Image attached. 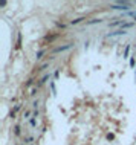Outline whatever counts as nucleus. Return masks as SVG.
I'll return each instance as SVG.
<instances>
[{"mask_svg":"<svg viewBox=\"0 0 136 145\" xmlns=\"http://www.w3.org/2000/svg\"><path fill=\"white\" fill-rule=\"evenodd\" d=\"M110 8L112 9H118V11H127L130 12V8H131V3L130 2H116V3H110Z\"/></svg>","mask_w":136,"mask_h":145,"instance_id":"1","label":"nucleus"},{"mask_svg":"<svg viewBox=\"0 0 136 145\" xmlns=\"http://www.w3.org/2000/svg\"><path fill=\"white\" fill-rule=\"evenodd\" d=\"M129 32L124 31V29H116V31H113V32H109L106 37L107 38H110V37H119V35H127Z\"/></svg>","mask_w":136,"mask_h":145,"instance_id":"2","label":"nucleus"},{"mask_svg":"<svg viewBox=\"0 0 136 145\" xmlns=\"http://www.w3.org/2000/svg\"><path fill=\"white\" fill-rule=\"evenodd\" d=\"M73 46V43H69V44H64V46H58V47H55L52 51V53H58V52H64V51H67V49H71Z\"/></svg>","mask_w":136,"mask_h":145,"instance_id":"3","label":"nucleus"},{"mask_svg":"<svg viewBox=\"0 0 136 145\" xmlns=\"http://www.w3.org/2000/svg\"><path fill=\"white\" fill-rule=\"evenodd\" d=\"M124 23H125V20H116V22H113V23H109V26L110 28H115V26H121L122 28Z\"/></svg>","mask_w":136,"mask_h":145,"instance_id":"4","label":"nucleus"},{"mask_svg":"<svg viewBox=\"0 0 136 145\" xmlns=\"http://www.w3.org/2000/svg\"><path fill=\"white\" fill-rule=\"evenodd\" d=\"M44 53H46V49H40V51L37 52V55H35V60H41Z\"/></svg>","mask_w":136,"mask_h":145,"instance_id":"5","label":"nucleus"},{"mask_svg":"<svg viewBox=\"0 0 136 145\" xmlns=\"http://www.w3.org/2000/svg\"><path fill=\"white\" fill-rule=\"evenodd\" d=\"M47 80H49V75H44V76L41 78V80L38 81V84H37V87H38V89H40V87H41V86H43V84H44V82H46Z\"/></svg>","mask_w":136,"mask_h":145,"instance_id":"6","label":"nucleus"},{"mask_svg":"<svg viewBox=\"0 0 136 145\" xmlns=\"http://www.w3.org/2000/svg\"><path fill=\"white\" fill-rule=\"evenodd\" d=\"M131 26H135V22H125L124 24H122L121 29H124V31H125V29H129V28H131Z\"/></svg>","mask_w":136,"mask_h":145,"instance_id":"7","label":"nucleus"},{"mask_svg":"<svg viewBox=\"0 0 136 145\" xmlns=\"http://www.w3.org/2000/svg\"><path fill=\"white\" fill-rule=\"evenodd\" d=\"M14 134L17 136V138L22 134V128H20V125H15V127H14Z\"/></svg>","mask_w":136,"mask_h":145,"instance_id":"8","label":"nucleus"},{"mask_svg":"<svg viewBox=\"0 0 136 145\" xmlns=\"http://www.w3.org/2000/svg\"><path fill=\"white\" fill-rule=\"evenodd\" d=\"M83 20H86V18H84V17L75 18V20H72V22H71V24H72V26H73V24H78V23H81V22H83Z\"/></svg>","mask_w":136,"mask_h":145,"instance_id":"9","label":"nucleus"},{"mask_svg":"<svg viewBox=\"0 0 136 145\" xmlns=\"http://www.w3.org/2000/svg\"><path fill=\"white\" fill-rule=\"evenodd\" d=\"M55 38H58V34H55V35H51V37H46V41H49V43H52V41L53 40H55Z\"/></svg>","mask_w":136,"mask_h":145,"instance_id":"10","label":"nucleus"},{"mask_svg":"<svg viewBox=\"0 0 136 145\" xmlns=\"http://www.w3.org/2000/svg\"><path fill=\"white\" fill-rule=\"evenodd\" d=\"M102 20L100 18H93V20H89V22H86V24H95V23H101Z\"/></svg>","mask_w":136,"mask_h":145,"instance_id":"11","label":"nucleus"},{"mask_svg":"<svg viewBox=\"0 0 136 145\" xmlns=\"http://www.w3.org/2000/svg\"><path fill=\"white\" fill-rule=\"evenodd\" d=\"M29 125H31L32 128L37 127V119H35V118H31V119H29Z\"/></svg>","mask_w":136,"mask_h":145,"instance_id":"12","label":"nucleus"},{"mask_svg":"<svg viewBox=\"0 0 136 145\" xmlns=\"http://www.w3.org/2000/svg\"><path fill=\"white\" fill-rule=\"evenodd\" d=\"M23 118L24 119H31V110H24L23 111Z\"/></svg>","mask_w":136,"mask_h":145,"instance_id":"13","label":"nucleus"},{"mask_svg":"<svg viewBox=\"0 0 136 145\" xmlns=\"http://www.w3.org/2000/svg\"><path fill=\"white\" fill-rule=\"evenodd\" d=\"M32 107H34L35 110H38V107H40V99H35V101L32 102Z\"/></svg>","mask_w":136,"mask_h":145,"instance_id":"14","label":"nucleus"},{"mask_svg":"<svg viewBox=\"0 0 136 145\" xmlns=\"http://www.w3.org/2000/svg\"><path fill=\"white\" fill-rule=\"evenodd\" d=\"M31 142H34V138H32V136H29V138H24V140H23V144H31Z\"/></svg>","mask_w":136,"mask_h":145,"instance_id":"15","label":"nucleus"},{"mask_svg":"<svg viewBox=\"0 0 136 145\" xmlns=\"http://www.w3.org/2000/svg\"><path fill=\"white\" fill-rule=\"evenodd\" d=\"M135 64H136V60H135V55L130 58V67H135Z\"/></svg>","mask_w":136,"mask_h":145,"instance_id":"16","label":"nucleus"},{"mask_svg":"<svg viewBox=\"0 0 136 145\" xmlns=\"http://www.w3.org/2000/svg\"><path fill=\"white\" fill-rule=\"evenodd\" d=\"M32 82H34V80H32V78H29V80H28L26 82H24V87H29V86H32Z\"/></svg>","mask_w":136,"mask_h":145,"instance_id":"17","label":"nucleus"},{"mask_svg":"<svg viewBox=\"0 0 136 145\" xmlns=\"http://www.w3.org/2000/svg\"><path fill=\"white\" fill-rule=\"evenodd\" d=\"M22 46V34H18V38H17V49Z\"/></svg>","mask_w":136,"mask_h":145,"instance_id":"18","label":"nucleus"},{"mask_svg":"<svg viewBox=\"0 0 136 145\" xmlns=\"http://www.w3.org/2000/svg\"><path fill=\"white\" fill-rule=\"evenodd\" d=\"M129 52H130V46H127L124 51V58H129Z\"/></svg>","mask_w":136,"mask_h":145,"instance_id":"19","label":"nucleus"},{"mask_svg":"<svg viewBox=\"0 0 136 145\" xmlns=\"http://www.w3.org/2000/svg\"><path fill=\"white\" fill-rule=\"evenodd\" d=\"M20 109H22V104H17V105L14 107V110H12V111H14V113H17V111H18Z\"/></svg>","mask_w":136,"mask_h":145,"instance_id":"20","label":"nucleus"},{"mask_svg":"<svg viewBox=\"0 0 136 145\" xmlns=\"http://www.w3.org/2000/svg\"><path fill=\"white\" fill-rule=\"evenodd\" d=\"M38 116H40V111H38V110H35V111H34V116H32V118H35V119H37Z\"/></svg>","mask_w":136,"mask_h":145,"instance_id":"21","label":"nucleus"},{"mask_svg":"<svg viewBox=\"0 0 136 145\" xmlns=\"http://www.w3.org/2000/svg\"><path fill=\"white\" fill-rule=\"evenodd\" d=\"M47 64H49V63H44V64L41 66V67H38V70H44V69H46V67H47Z\"/></svg>","mask_w":136,"mask_h":145,"instance_id":"22","label":"nucleus"},{"mask_svg":"<svg viewBox=\"0 0 136 145\" xmlns=\"http://www.w3.org/2000/svg\"><path fill=\"white\" fill-rule=\"evenodd\" d=\"M51 89H52V95H55V86H53V82H51Z\"/></svg>","mask_w":136,"mask_h":145,"instance_id":"23","label":"nucleus"},{"mask_svg":"<svg viewBox=\"0 0 136 145\" xmlns=\"http://www.w3.org/2000/svg\"><path fill=\"white\" fill-rule=\"evenodd\" d=\"M9 118L11 119H15V113H14V111H11V113H9Z\"/></svg>","mask_w":136,"mask_h":145,"instance_id":"24","label":"nucleus"},{"mask_svg":"<svg viewBox=\"0 0 136 145\" xmlns=\"http://www.w3.org/2000/svg\"><path fill=\"white\" fill-rule=\"evenodd\" d=\"M113 138H115V136H113V134H107V139H109V140H112Z\"/></svg>","mask_w":136,"mask_h":145,"instance_id":"25","label":"nucleus"},{"mask_svg":"<svg viewBox=\"0 0 136 145\" xmlns=\"http://www.w3.org/2000/svg\"><path fill=\"white\" fill-rule=\"evenodd\" d=\"M20 145H26V144H23V142H22V144H20Z\"/></svg>","mask_w":136,"mask_h":145,"instance_id":"26","label":"nucleus"},{"mask_svg":"<svg viewBox=\"0 0 136 145\" xmlns=\"http://www.w3.org/2000/svg\"><path fill=\"white\" fill-rule=\"evenodd\" d=\"M31 145H34V144H31Z\"/></svg>","mask_w":136,"mask_h":145,"instance_id":"27","label":"nucleus"}]
</instances>
